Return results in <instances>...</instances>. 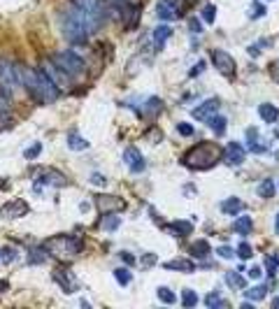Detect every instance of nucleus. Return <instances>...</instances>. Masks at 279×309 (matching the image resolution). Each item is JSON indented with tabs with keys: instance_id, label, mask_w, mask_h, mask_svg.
<instances>
[{
	"instance_id": "f704fd0d",
	"label": "nucleus",
	"mask_w": 279,
	"mask_h": 309,
	"mask_svg": "<svg viewBox=\"0 0 279 309\" xmlns=\"http://www.w3.org/2000/svg\"><path fill=\"white\" fill-rule=\"evenodd\" d=\"M182 305H184V307H196L198 305V293L196 291L186 289L184 293H182Z\"/></svg>"
},
{
	"instance_id": "7c9ffc66",
	"label": "nucleus",
	"mask_w": 279,
	"mask_h": 309,
	"mask_svg": "<svg viewBox=\"0 0 279 309\" xmlns=\"http://www.w3.org/2000/svg\"><path fill=\"white\" fill-rule=\"evenodd\" d=\"M172 228V233H177L179 237H186V235H191V230H193V226H191L189 221H175L170 226Z\"/></svg>"
},
{
	"instance_id": "864d4df0",
	"label": "nucleus",
	"mask_w": 279,
	"mask_h": 309,
	"mask_svg": "<svg viewBox=\"0 0 279 309\" xmlns=\"http://www.w3.org/2000/svg\"><path fill=\"white\" fill-rule=\"evenodd\" d=\"M5 291H9V282H7V279H0V296H2Z\"/></svg>"
},
{
	"instance_id": "f8f14e48",
	"label": "nucleus",
	"mask_w": 279,
	"mask_h": 309,
	"mask_svg": "<svg viewBox=\"0 0 279 309\" xmlns=\"http://www.w3.org/2000/svg\"><path fill=\"white\" fill-rule=\"evenodd\" d=\"M221 156H224V161L228 163L231 168H240V165L245 163V149H242L240 142H228V147L221 151Z\"/></svg>"
},
{
	"instance_id": "4be33fe9",
	"label": "nucleus",
	"mask_w": 279,
	"mask_h": 309,
	"mask_svg": "<svg viewBox=\"0 0 279 309\" xmlns=\"http://www.w3.org/2000/svg\"><path fill=\"white\" fill-rule=\"evenodd\" d=\"M193 261L189 258H175V261H168L165 263V270H179V272H193Z\"/></svg>"
},
{
	"instance_id": "c756f323",
	"label": "nucleus",
	"mask_w": 279,
	"mask_h": 309,
	"mask_svg": "<svg viewBox=\"0 0 279 309\" xmlns=\"http://www.w3.org/2000/svg\"><path fill=\"white\" fill-rule=\"evenodd\" d=\"M156 298L161 300V303H165V305H175L177 303V296L172 293L168 286H161V289H156Z\"/></svg>"
},
{
	"instance_id": "f3484780",
	"label": "nucleus",
	"mask_w": 279,
	"mask_h": 309,
	"mask_svg": "<svg viewBox=\"0 0 279 309\" xmlns=\"http://www.w3.org/2000/svg\"><path fill=\"white\" fill-rule=\"evenodd\" d=\"M54 279L56 284L63 289V293H75L77 289V282H75V277L70 275V272H63V270H54Z\"/></svg>"
},
{
	"instance_id": "0eeeda50",
	"label": "nucleus",
	"mask_w": 279,
	"mask_h": 309,
	"mask_svg": "<svg viewBox=\"0 0 279 309\" xmlns=\"http://www.w3.org/2000/svg\"><path fill=\"white\" fill-rule=\"evenodd\" d=\"M21 81L19 74H16V65H14L9 58H0V88L7 91L9 95H14L19 91Z\"/></svg>"
},
{
	"instance_id": "6e6552de",
	"label": "nucleus",
	"mask_w": 279,
	"mask_h": 309,
	"mask_svg": "<svg viewBox=\"0 0 279 309\" xmlns=\"http://www.w3.org/2000/svg\"><path fill=\"white\" fill-rule=\"evenodd\" d=\"M40 72H44V74H47L49 79L54 81V84H56V86H58V88H68V86H70V81H72V79H70V77H68V74L63 72L61 67L56 65V63H54V58H44V61L40 63Z\"/></svg>"
},
{
	"instance_id": "7ed1b4c3",
	"label": "nucleus",
	"mask_w": 279,
	"mask_h": 309,
	"mask_svg": "<svg viewBox=\"0 0 279 309\" xmlns=\"http://www.w3.org/2000/svg\"><path fill=\"white\" fill-rule=\"evenodd\" d=\"M221 158V149L217 142H200L193 149H189L182 158L186 168L191 170H210L212 165H217Z\"/></svg>"
},
{
	"instance_id": "052dcab7",
	"label": "nucleus",
	"mask_w": 279,
	"mask_h": 309,
	"mask_svg": "<svg viewBox=\"0 0 279 309\" xmlns=\"http://www.w3.org/2000/svg\"><path fill=\"white\" fill-rule=\"evenodd\" d=\"M275 135H277V137H279V130H277V133H275Z\"/></svg>"
},
{
	"instance_id": "13d9d810",
	"label": "nucleus",
	"mask_w": 279,
	"mask_h": 309,
	"mask_svg": "<svg viewBox=\"0 0 279 309\" xmlns=\"http://www.w3.org/2000/svg\"><path fill=\"white\" fill-rule=\"evenodd\" d=\"M168 2H172V5H177V7L182 5V0H168Z\"/></svg>"
},
{
	"instance_id": "4c0bfd02",
	"label": "nucleus",
	"mask_w": 279,
	"mask_h": 309,
	"mask_svg": "<svg viewBox=\"0 0 279 309\" xmlns=\"http://www.w3.org/2000/svg\"><path fill=\"white\" fill-rule=\"evenodd\" d=\"M277 265H279V251H275L273 256H268V261H266V268H268V275H270V277H275Z\"/></svg>"
},
{
	"instance_id": "72a5a7b5",
	"label": "nucleus",
	"mask_w": 279,
	"mask_h": 309,
	"mask_svg": "<svg viewBox=\"0 0 279 309\" xmlns=\"http://www.w3.org/2000/svg\"><path fill=\"white\" fill-rule=\"evenodd\" d=\"M259 195H261V198H273V195H275L273 179H263V184L259 186Z\"/></svg>"
},
{
	"instance_id": "412c9836",
	"label": "nucleus",
	"mask_w": 279,
	"mask_h": 309,
	"mask_svg": "<svg viewBox=\"0 0 279 309\" xmlns=\"http://www.w3.org/2000/svg\"><path fill=\"white\" fill-rule=\"evenodd\" d=\"M242 207H245V205H242V200H240V198H228V200L221 202V212H224V214H228V216L240 214V212H242Z\"/></svg>"
},
{
	"instance_id": "79ce46f5",
	"label": "nucleus",
	"mask_w": 279,
	"mask_h": 309,
	"mask_svg": "<svg viewBox=\"0 0 279 309\" xmlns=\"http://www.w3.org/2000/svg\"><path fill=\"white\" fill-rule=\"evenodd\" d=\"M40 151H42V144H40V142H35L33 147H30V149H26V151H23V156H26L28 161H35V158L40 156Z\"/></svg>"
},
{
	"instance_id": "f03ea898",
	"label": "nucleus",
	"mask_w": 279,
	"mask_h": 309,
	"mask_svg": "<svg viewBox=\"0 0 279 309\" xmlns=\"http://www.w3.org/2000/svg\"><path fill=\"white\" fill-rule=\"evenodd\" d=\"M61 28H63L65 40H70L72 44H86L89 35L93 33L89 26V19L84 16V12L72 0L65 5V9H63V14H61Z\"/></svg>"
},
{
	"instance_id": "6ab92c4d",
	"label": "nucleus",
	"mask_w": 279,
	"mask_h": 309,
	"mask_svg": "<svg viewBox=\"0 0 279 309\" xmlns=\"http://www.w3.org/2000/svg\"><path fill=\"white\" fill-rule=\"evenodd\" d=\"M254 228V221H252V216H238L235 221H233V230L238 233V235H249Z\"/></svg>"
},
{
	"instance_id": "dca6fc26",
	"label": "nucleus",
	"mask_w": 279,
	"mask_h": 309,
	"mask_svg": "<svg viewBox=\"0 0 279 309\" xmlns=\"http://www.w3.org/2000/svg\"><path fill=\"white\" fill-rule=\"evenodd\" d=\"M247 144H249V149H252L254 154H266L268 149H270V144L259 135V128H249L247 130Z\"/></svg>"
},
{
	"instance_id": "f257e3e1",
	"label": "nucleus",
	"mask_w": 279,
	"mask_h": 309,
	"mask_svg": "<svg viewBox=\"0 0 279 309\" xmlns=\"http://www.w3.org/2000/svg\"><path fill=\"white\" fill-rule=\"evenodd\" d=\"M16 74H19L21 86L26 88L28 95H30L33 100L42 102V105H49V102L58 100L61 88L56 86L44 72H40V70L35 72V70H30V67H26V65H16Z\"/></svg>"
},
{
	"instance_id": "473e14b6",
	"label": "nucleus",
	"mask_w": 279,
	"mask_h": 309,
	"mask_svg": "<svg viewBox=\"0 0 279 309\" xmlns=\"http://www.w3.org/2000/svg\"><path fill=\"white\" fill-rule=\"evenodd\" d=\"M114 279H116L119 284H121V286H128L133 277H130L128 268H116V270H114Z\"/></svg>"
},
{
	"instance_id": "a878e982",
	"label": "nucleus",
	"mask_w": 279,
	"mask_h": 309,
	"mask_svg": "<svg viewBox=\"0 0 279 309\" xmlns=\"http://www.w3.org/2000/svg\"><path fill=\"white\" fill-rule=\"evenodd\" d=\"M191 256H193V258H198V261L207 258V256H210V244L205 242V240H198V242L191 247Z\"/></svg>"
},
{
	"instance_id": "2eb2a0df",
	"label": "nucleus",
	"mask_w": 279,
	"mask_h": 309,
	"mask_svg": "<svg viewBox=\"0 0 279 309\" xmlns=\"http://www.w3.org/2000/svg\"><path fill=\"white\" fill-rule=\"evenodd\" d=\"M217 112H219V100L210 98V100H205L203 105H198V107L193 109V119H196V121H207V119L214 116Z\"/></svg>"
},
{
	"instance_id": "2f4dec72",
	"label": "nucleus",
	"mask_w": 279,
	"mask_h": 309,
	"mask_svg": "<svg viewBox=\"0 0 279 309\" xmlns=\"http://www.w3.org/2000/svg\"><path fill=\"white\" fill-rule=\"evenodd\" d=\"M266 286H254L252 291H245V296L247 300H252V303H259V300H263L266 298Z\"/></svg>"
},
{
	"instance_id": "bf43d9fd",
	"label": "nucleus",
	"mask_w": 279,
	"mask_h": 309,
	"mask_svg": "<svg viewBox=\"0 0 279 309\" xmlns=\"http://www.w3.org/2000/svg\"><path fill=\"white\" fill-rule=\"evenodd\" d=\"M273 305H275V307H279V298H277V300H275V303H273Z\"/></svg>"
},
{
	"instance_id": "c03bdc74",
	"label": "nucleus",
	"mask_w": 279,
	"mask_h": 309,
	"mask_svg": "<svg viewBox=\"0 0 279 309\" xmlns=\"http://www.w3.org/2000/svg\"><path fill=\"white\" fill-rule=\"evenodd\" d=\"M91 184H93V186H105L107 179H105V175H100V172H93V175H91Z\"/></svg>"
},
{
	"instance_id": "e433bc0d",
	"label": "nucleus",
	"mask_w": 279,
	"mask_h": 309,
	"mask_svg": "<svg viewBox=\"0 0 279 309\" xmlns=\"http://www.w3.org/2000/svg\"><path fill=\"white\" fill-rule=\"evenodd\" d=\"M47 261V251H44V247H37L30 251V256H28V263H42Z\"/></svg>"
},
{
	"instance_id": "9b49d317",
	"label": "nucleus",
	"mask_w": 279,
	"mask_h": 309,
	"mask_svg": "<svg viewBox=\"0 0 279 309\" xmlns=\"http://www.w3.org/2000/svg\"><path fill=\"white\" fill-rule=\"evenodd\" d=\"M0 214L5 219H21V216L28 214V202L23 198H14V200H9L7 205L0 207Z\"/></svg>"
},
{
	"instance_id": "5fc2aeb1",
	"label": "nucleus",
	"mask_w": 279,
	"mask_h": 309,
	"mask_svg": "<svg viewBox=\"0 0 279 309\" xmlns=\"http://www.w3.org/2000/svg\"><path fill=\"white\" fill-rule=\"evenodd\" d=\"M247 51H249V54H252V56H259V47H249V49H247Z\"/></svg>"
},
{
	"instance_id": "c9c22d12",
	"label": "nucleus",
	"mask_w": 279,
	"mask_h": 309,
	"mask_svg": "<svg viewBox=\"0 0 279 309\" xmlns=\"http://www.w3.org/2000/svg\"><path fill=\"white\" fill-rule=\"evenodd\" d=\"M226 282L231 284V286H235V289H245V277L240 275V272H228Z\"/></svg>"
},
{
	"instance_id": "39448f33",
	"label": "nucleus",
	"mask_w": 279,
	"mask_h": 309,
	"mask_svg": "<svg viewBox=\"0 0 279 309\" xmlns=\"http://www.w3.org/2000/svg\"><path fill=\"white\" fill-rule=\"evenodd\" d=\"M72 2L89 19V26L93 33L105 23V19H107V5H105V0H72Z\"/></svg>"
},
{
	"instance_id": "49530a36",
	"label": "nucleus",
	"mask_w": 279,
	"mask_h": 309,
	"mask_svg": "<svg viewBox=\"0 0 279 309\" xmlns=\"http://www.w3.org/2000/svg\"><path fill=\"white\" fill-rule=\"evenodd\" d=\"M217 254L221 256V258H233V256H235V251H233L231 247H219V249H217Z\"/></svg>"
},
{
	"instance_id": "4d7b16f0",
	"label": "nucleus",
	"mask_w": 279,
	"mask_h": 309,
	"mask_svg": "<svg viewBox=\"0 0 279 309\" xmlns=\"http://www.w3.org/2000/svg\"><path fill=\"white\" fill-rule=\"evenodd\" d=\"M275 230L279 233V212H277V216H275Z\"/></svg>"
},
{
	"instance_id": "a18cd8bd",
	"label": "nucleus",
	"mask_w": 279,
	"mask_h": 309,
	"mask_svg": "<svg viewBox=\"0 0 279 309\" xmlns=\"http://www.w3.org/2000/svg\"><path fill=\"white\" fill-rule=\"evenodd\" d=\"M177 133L189 137V135H193V126H189V123H177Z\"/></svg>"
},
{
	"instance_id": "ddd939ff",
	"label": "nucleus",
	"mask_w": 279,
	"mask_h": 309,
	"mask_svg": "<svg viewBox=\"0 0 279 309\" xmlns=\"http://www.w3.org/2000/svg\"><path fill=\"white\" fill-rule=\"evenodd\" d=\"M42 184H47V186H65L68 184V179L58 172V170H42L40 175H37V179H35V186L40 188Z\"/></svg>"
},
{
	"instance_id": "ea45409f",
	"label": "nucleus",
	"mask_w": 279,
	"mask_h": 309,
	"mask_svg": "<svg viewBox=\"0 0 279 309\" xmlns=\"http://www.w3.org/2000/svg\"><path fill=\"white\" fill-rule=\"evenodd\" d=\"M266 14V5H261V2H252V7H249V16L252 19H261Z\"/></svg>"
},
{
	"instance_id": "b1692460",
	"label": "nucleus",
	"mask_w": 279,
	"mask_h": 309,
	"mask_svg": "<svg viewBox=\"0 0 279 309\" xmlns=\"http://www.w3.org/2000/svg\"><path fill=\"white\" fill-rule=\"evenodd\" d=\"M68 149H72V151H84V149H89V142H86V137H82V135L70 133L68 135Z\"/></svg>"
},
{
	"instance_id": "603ef678",
	"label": "nucleus",
	"mask_w": 279,
	"mask_h": 309,
	"mask_svg": "<svg viewBox=\"0 0 279 309\" xmlns=\"http://www.w3.org/2000/svg\"><path fill=\"white\" fill-rule=\"evenodd\" d=\"M203 67H205V63L200 61L196 67H193V70H191V77H196V74H200V72H203Z\"/></svg>"
},
{
	"instance_id": "1a4fd4ad",
	"label": "nucleus",
	"mask_w": 279,
	"mask_h": 309,
	"mask_svg": "<svg viewBox=\"0 0 279 309\" xmlns=\"http://www.w3.org/2000/svg\"><path fill=\"white\" fill-rule=\"evenodd\" d=\"M212 63L221 74L226 77H235V58L224 49H212Z\"/></svg>"
},
{
	"instance_id": "c85d7f7f",
	"label": "nucleus",
	"mask_w": 279,
	"mask_h": 309,
	"mask_svg": "<svg viewBox=\"0 0 279 309\" xmlns=\"http://www.w3.org/2000/svg\"><path fill=\"white\" fill-rule=\"evenodd\" d=\"M119 223H121V216H114V214H105L102 216V221H100V228L102 230H116L119 228Z\"/></svg>"
},
{
	"instance_id": "4468645a",
	"label": "nucleus",
	"mask_w": 279,
	"mask_h": 309,
	"mask_svg": "<svg viewBox=\"0 0 279 309\" xmlns=\"http://www.w3.org/2000/svg\"><path fill=\"white\" fill-rule=\"evenodd\" d=\"M123 161H126V165H128L130 172H142L144 168H147V163H144V156L137 151L135 147H128L126 151H123Z\"/></svg>"
},
{
	"instance_id": "a19ab883",
	"label": "nucleus",
	"mask_w": 279,
	"mask_h": 309,
	"mask_svg": "<svg viewBox=\"0 0 279 309\" xmlns=\"http://www.w3.org/2000/svg\"><path fill=\"white\" fill-rule=\"evenodd\" d=\"M203 19L207 21V23H214V19H217V7H214V5H205L203 7Z\"/></svg>"
},
{
	"instance_id": "de8ad7c7",
	"label": "nucleus",
	"mask_w": 279,
	"mask_h": 309,
	"mask_svg": "<svg viewBox=\"0 0 279 309\" xmlns=\"http://www.w3.org/2000/svg\"><path fill=\"white\" fill-rule=\"evenodd\" d=\"M189 26H191V33H203V26H200V21L198 19H191Z\"/></svg>"
},
{
	"instance_id": "a211bd4d",
	"label": "nucleus",
	"mask_w": 279,
	"mask_h": 309,
	"mask_svg": "<svg viewBox=\"0 0 279 309\" xmlns=\"http://www.w3.org/2000/svg\"><path fill=\"white\" fill-rule=\"evenodd\" d=\"M156 14H158V19L172 21V19H177L179 16V7L168 2V0H161V2L156 5Z\"/></svg>"
},
{
	"instance_id": "37998d69",
	"label": "nucleus",
	"mask_w": 279,
	"mask_h": 309,
	"mask_svg": "<svg viewBox=\"0 0 279 309\" xmlns=\"http://www.w3.org/2000/svg\"><path fill=\"white\" fill-rule=\"evenodd\" d=\"M235 254H238L240 258H245V261H247V258H252V256H254V249L249 247L247 242H242V244L238 247V251H235Z\"/></svg>"
},
{
	"instance_id": "5701e85b",
	"label": "nucleus",
	"mask_w": 279,
	"mask_h": 309,
	"mask_svg": "<svg viewBox=\"0 0 279 309\" xmlns=\"http://www.w3.org/2000/svg\"><path fill=\"white\" fill-rule=\"evenodd\" d=\"M0 261L5 263V265H12V263L19 261V249L12 247V244H7V247L0 249Z\"/></svg>"
},
{
	"instance_id": "20e7f679",
	"label": "nucleus",
	"mask_w": 279,
	"mask_h": 309,
	"mask_svg": "<svg viewBox=\"0 0 279 309\" xmlns=\"http://www.w3.org/2000/svg\"><path fill=\"white\" fill-rule=\"evenodd\" d=\"M42 247H44L47 256H54L58 261H70V258H75L82 251L84 242L75 235H54V237H49Z\"/></svg>"
},
{
	"instance_id": "58836bf2",
	"label": "nucleus",
	"mask_w": 279,
	"mask_h": 309,
	"mask_svg": "<svg viewBox=\"0 0 279 309\" xmlns=\"http://www.w3.org/2000/svg\"><path fill=\"white\" fill-rule=\"evenodd\" d=\"M205 305H207V307H226V303L224 300H221V296H219V293H210V296L205 298Z\"/></svg>"
},
{
	"instance_id": "423d86ee",
	"label": "nucleus",
	"mask_w": 279,
	"mask_h": 309,
	"mask_svg": "<svg viewBox=\"0 0 279 309\" xmlns=\"http://www.w3.org/2000/svg\"><path fill=\"white\" fill-rule=\"evenodd\" d=\"M51 58H54V63L68 74L70 79H77V77L84 72V67H86L82 56H77L75 51H70V49H65V51H56Z\"/></svg>"
},
{
	"instance_id": "6e6d98bb",
	"label": "nucleus",
	"mask_w": 279,
	"mask_h": 309,
	"mask_svg": "<svg viewBox=\"0 0 279 309\" xmlns=\"http://www.w3.org/2000/svg\"><path fill=\"white\" fill-rule=\"evenodd\" d=\"M79 209H82V212H89L91 205H89V202H82V205H79Z\"/></svg>"
},
{
	"instance_id": "393cba45",
	"label": "nucleus",
	"mask_w": 279,
	"mask_h": 309,
	"mask_svg": "<svg viewBox=\"0 0 279 309\" xmlns=\"http://www.w3.org/2000/svg\"><path fill=\"white\" fill-rule=\"evenodd\" d=\"M172 35V28L170 26H158L156 30H154V44H156V49H163L165 40Z\"/></svg>"
},
{
	"instance_id": "9d476101",
	"label": "nucleus",
	"mask_w": 279,
	"mask_h": 309,
	"mask_svg": "<svg viewBox=\"0 0 279 309\" xmlns=\"http://www.w3.org/2000/svg\"><path fill=\"white\" fill-rule=\"evenodd\" d=\"M95 207L100 209V214H116L126 207V202L116 195H98L95 198Z\"/></svg>"
},
{
	"instance_id": "09e8293b",
	"label": "nucleus",
	"mask_w": 279,
	"mask_h": 309,
	"mask_svg": "<svg viewBox=\"0 0 279 309\" xmlns=\"http://www.w3.org/2000/svg\"><path fill=\"white\" fill-rule=\"evenodd\" d=\"M247 275H249V279H261L263 270H261V268H252V270H247Z\"/></svg>"
},
{
	"instance_id": "8fccbe9b",
	"label": "nucleus",
	"mask_w": 279,
	"mask_h": 309,
	"mask_svg": "<svg viewBox=\"0 0 279 309\" xmlns=\"http://www.w3.org/2000/svg\"><path fill=\"white\" fill-rule=\"evenodd\" d=\"M154 263H156V256H154V254H147L142 258V265H144V268H149V265H154Z\"/></svg>"
},
{
	"instance_id": "bb28decb",
	"label": "nucleus",
	"mask_w": 279,
	"mask_h": 309,
	"mask_svg": "<svg viewBox=\"0 0 279 309\" xmlns=\"http://www.w3.org/2000/svg\"><path fill=\"white\" fill-rule=\"evenodd\" d=\"M142 112H144L147 116H156L158 112H163V100H161V98H149Z\"/></svg>"
},
{
	"instance_id": "aec40b11",
	"label": "nucleus",
	"mask_w": 279,
	"mask_h": 309,
	"mask_svg": "<svg viewBox=\"0 0 279 309\" xmlns=\"http://www.w3.org/2000/svg\"><path fill=\"white\" fill-rule=\"evenodd\" d=\"M259 114H261V119H263L266 123H275L279 119V109L275 107V105L263 102V105H259Z\"/></svg>"
},
{
	"instance_id": "3c124183",
	"label": "nucleus",
	"mask_w": 279,
	"mask_h": 309,
	"mask_svg": "<svg viewBox=\"0 0 279 309\" xmlns=\"http://www.w3.org/2000/svg\"><path fill=\"white\" fill-rule=\"evenodd\" d=\"M119 256H121V258H123V261H126V263H128V265H133V263H135V258H133V256H130L128 251H121V254H119Z\"/></svg>"
},
{
	"instance_id": "cd10ccee",
	"label": "nucleus",
	"mask_w": 279,
	"mask_h": 309,
	"mask_svg": "<svg viewBox=\"0 0 279 309\" xmlns=\"http://www.w3.org/2000/svg\"><path fill=\"white\" fill-rule=\"evenodd\" d=\"M207 126L212 128V130H214V135H224L226 133V119L224 116H210V119H207Z\"/></svg>"
}]
</instances>
